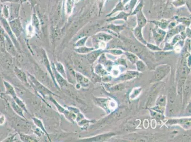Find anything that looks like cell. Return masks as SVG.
<instances>
[{"instance_id":"cell-1","label":"cell","mask_w":191,"mask_h":142,"mask_svg":"<svg viewBox=\"0 0 191 142\" xmlns=\"http://www.w3.org/2000/svg\"><path fill=\"white\" fill-rule=\"evenodd\" d=\"M27 77L29 83L37 94H40L44 99H47L50 95L57 96L54 93L48 89L42 83L38 81L37 79L29 73H27Z\"/></svg>"},{"instance_id":"cell-2","label":"cell","mask_w":191,"mask_h":142,"mask_svg":"<svg viewBox=\"0 0 191 142\" xmlns=\"http://www.w3.org/2000/svg\"><path fill=\"white\" fill-rule=\"evenodd\" d=\"M51 67L54 79L58 85H59L61 88L68 85V81L56 70L54 63H51Z\"/></svg>"},{"instance_id":"cell-3","label":"cell","mask_w":191,"mask_h":142,"mask_svg":"<svg viewBox=\"0 0 191 142\" xmlns=\"http://www.w3.org/2000/svg\"><path fill=\"white\" fill-rule=\"evenodd\" d=\"M42 54H43V58H42L43 63L45 67H46V68H47V71H48L50 75H51V77L52 78L53 82H54V84L57 87L59 88L58 85L56 81H55V79H54V76H53V73H52V70H51V66L50 65V62H49L48 56H47V55H46L44 50H43V52Z\"/></svg>"},{"instance_id":"cell-4","label":"cell","mask_w":191,"mask_h":142,"mask_svg":"<svg viewBox=\"0 0 191 142\" xmlns=\"http://www.w3.org/2000/svg\"><path fill=\"white\" fill-rule=\"evenodd\" d=\"M75 77L77 84H79L81 87H87L89 85V79L79 72H75Z\"/></svg>"},{"instance_id":"cell-5","label":"cell","mask_w":191,"mask_h":142,"mask_svg":"<svg viewBox=\"0 0 191 142\" xmlns=\"http://www.w3.org/2000/svg\"><path fill=\"white\" fill-rule=\"evenodd\" d=\"M12 40L10 39V37L5 34V40H4V44H5V48L6 49L7 52L13 56L16 55V50L14 47V44L12 42Z\"/></svg>"},{"instance_id":"cell-6","label":"cell","mask_w":191,"mask_h":142,"mask_svg":"<svg viewBox=\"0 0 191 142\" xmlns=\"http://www.w3.org/2000/svg\"><path fill=\"white\" fill-rule=\"evenodd\" d=\"M14 72L17 77H18V79L22 83L27 84V85L29 84L27 75H26V73L24 71H23L22 70L20 69L19 68L15 67L14 68Z\"/></svg>"},{"instance_id":"cell-7","label":"cell","mask_w":191,"mask_h":142,"mask_svg":"<svg viewBox=\"0 0 191 142\" xmlns=\"http://www.w3.org/2000/svg\"><path fill=\"white\" fill-rule=\"evenodd\" d=\"M32 120L34 124H35L36 126L37 127L38 129H39L40 130L42 131V132L43 133V134H44L45 135L47 136V137H48L49 140H50V141H51V138H50V136H49V134H48V132H47L46 129L45 128L44 125L43 121H41V119H39V118H37V117H32Z\"/></svg>"},{"instance_id":"cell-8","label":"cell","mask_w":191,"mask_h":142,"mask_svg":"<svg viewBox=\"0 0 191 142\" xmlns=\"http://www.w3.org/2000/svg\"><path fill=\"white\" fill-rule=\"evenodd\" d=\"M3 85L5 87V94L8 95L10 96L12 98L17 95L16 94L14 86L10 84L9 82L4 80L3 82Z\"/></svg>"},{"instance_id":"cell-9","label":"cell","mask_w":191,"mask_h":142,"mask_svg":"<svg viewBox=\"0 0 191 142\" xmlns=\"http://www.w3.org/2000/svg\"><path fill=\"white\" fill-rule=\"evenodd\" d=\"M11 105H12V109H13L14 111L20 117L26 119V117L24 116V114H23V110L20 106H18L17 104L16 103L14 102V100L12 101L11 103Z\"/></svg>"},{"instance_id":"cell-10","label":"cell","mask_w":191,"mask_h":142,"mask_svg":"<svg viewBox=\"0 0 191 142\" xmlns=\"http://www.w3.org/2000/svg\"><path fill=\"white\" fill-rule=\"evenodd\" d=\"M47 99L55 105V107H56V109H57L59 113L63 115L64 113H65L66 110H67V109H65L63 107V106L60 105V104L58 102L56 101V100H55L54 98H53L51 95L49 96Z\"/></svg>"},{"instance_id":"cell-11","label":"cell","mask_w":191,"mask_h":142,"mask_svg":"<svg viewBox=\"0 0 191 142\" xmlns=\"http://www.w3.org/2000/svg\"><path fill=\"white\" fill-rule=\"evenodd\" d=\"M54 65H55V68H56V70L58 72L63 76V77H64L65 78H66V72L65 69L64 67L63 63L59 62H57L54 64Z\"/></svg>"},{"instance_id":"cell-12","label":"cell","mask_w":191,"mask_h":142,"mask_svg":"<svg viewBox=\"0 0 191 142\" xmlns=\"http://www.w3.org/2000/svg\"><path fill=\"white\" fill-rule=\"evenodd\" d=\"M18 22H19L17 21H15V20H14V21H10L9 23L10 26H13L16 27V28H13L10 29H11L12 30H13V32L14 33L15 36L16 34L17 36L20 34V32H21V26H20V23H18Z\"/></svg>"},{"instance_id":"cell-13","label":"cell","mask_w":191,"mask_h":142,"mask_svg":"<svg viewBox=\"0 0 191 142\" xmlns=\"http://www.w3.org/2000/svg\"><path fill=\"white\" fill-rule=\"evenodd\" d=\"M94 50V48H87V47L83 46V47H77L74 48V51L76 53L80 54H88Z\"/></svg>"},{"instance_id":"cell-14","label":"cell","mask_w":191,"mask_h":142,"mask_svg":"<svg viewBox=\"0 0 191 142\" xmlns=\"http://www.w3.org/2000/svg\"><path fill=\"white\" fill-rule=\"evenodd\" d=\"M74 1L75 0H66L65 4L66 12L68 15L70 16L71 14L74 7Z\"/></svg>"},{"instance_id":"cell-15","label":"cell","mask_w":191,"mask_h":142,"mask_svg":"<svg viewBox=\"0 0 191 142\" xmlns=\"http://www.w3.org/2000/svg\"><path fill=\"white\" fill-rule=\"evenodd\" d=\"M19 135V137H20L22 142H36L38 141L35 137H32V136L26 135V134H24L23 133H20Z\"/></svg>"},{"instance_id":"cell-16","label":"cell","mask_w":191,"mask_h":142,"mask_svg":"<svg viewBox=\"0 0 191 142\" xmlns=\"http://www.w3.org/2000/svg\"><path fill=\"white\" fill-rule=\"evenodd\" d=\"M63 115L69 121L73 123L75 122L76 118V114L69 111L68 109H67V110L63 114Z\"/></svg>"},{"instance_id":"cell-17","label":"cell","mask_w":191,"mask_h":142,"mask_svg":"<svg viewBox=\"0 0 191 142\" xmlns=\"http://www.w3.org/2000/svg\"><path fill=\"white\" fill-rule=\"evenodd\" d=\"M13 100L14 101V102L16 103L17 104L18 106H20L22 109L23 111H25L26 113H28V111L27 110V108H26V105H25V103L23 102V101H22L20 98L18 97L17 95L15 96L13 98Z\"/></svg>"},{"instance_id":"cell-18","label":"cell","mask_w":191,"mask_h":142,"mask_svg":"<svg viewBox=\"0 0 191 142\" xmlns=\"http://www.w3.org/2000/svg\"><path fill=\"white\" fill-rule=\"evenodd\" d=\"M98 53H99V52H94L90 53L89 54H88L87 56V59L88 60V62L91 63L93 62L95 60H96V59L97 58V56H98Z\"/></svg>"},{"instance_id":"cell-19","label":"cell","mask_w":191,"mask_h":142,"mask_svg":"<svg viewBox=\"0 0 191 142\" xmlns=\"http://www.w3.org/2000/svg\"><path fill=\"white\" fill-rule=\"evenodd\" d=\"M26 31H27V34L28 37H31L35 33V27H33L31 24H29L27 25Z\"/></svg>"},{"instance_id":"cell-20","label":"cell","mask_w":191,"mask_h":142,"mask_svg":"<svg viewBox=\"0 0 191 142\" xmlns=\"http://www.w3.org/2000/svg\"><path fill=\"white\" fill-rule=\"evenodd\" d=\"M87 39H88V37L86 36V37H83L82 39L79 40L77 41V42L76 43V44H75V45H74V46H75V48L85 46L86 42L87 40Z\"/></svg>"},{"instance_id":"cell-21","label":"cell","mask_w":191,"mask_h":142,"mask_svg":"<svg viewBox=\"0 0 191 142\" xmlns=\"http://www.w3.org/2000/svg\"><path fill=\"white\" fill-rule=\"evenodd\" d=\"M95 121H90L88 119H86V118H84L82 121H80L79 122L77 123L79 126L80 127H83L84 125H85L87 124L90 123H94Z\"/></svg>"},{"instance_id":"cell-22","label":"cell","mask_w":191,"mask_h":142,"mask_svg":"<svg viewBox=\"0 0 191 142\" xmlns=\"http://www.w3.org/2000/svg\"><path fill=\"white\" fill-rule=\"evenodd\" d=\"M2 13L3 17L5 19H7L8 18L9 16V12L8 7L7 5H5L3 6V9H2Z\"/></svg>"},{"instance_id":"cell-23","label":"cell","mask_w":191,"mask_h":142,"mask_svg":"<svg viewBox=\"0 0 191 142\" xmlns=\"http://www.w3.org/2000/svg\"><path fill=\"white\" fill-rule=\"evenodd\" d=\"M16 135L17 134H14V135H12V136H9L8 137H7V138H5V139H4L2 142H14V141H15V138Z\"/></svg>"},{"instance_id":"cell-24","label":"cell","mask_w":191,"mask_h":142,"mask_svg":"<svg viewBox=\"0 0 191 142\" xmlns=\"http://www.w3.org/2000/svg\"><path fill=\"white\" fill-rule=\"evenodd\" d=\"M141 65H140V61L138 62H137V67H138V69L140 71H142L144 70L145 69V66H144V64L141 62Z\"/></svg>"},{"instance_id":"cell-25","label":"cell","mask_w":191,"mask_h":142,"mask_svg":"<svg viewBox=\"0 0 191 142\" xmlns=\"http://www.w3.org/2000/svg\"><path fill=\"white\" fill-rule=\"evenodd\" d=\"M6 118L3 115L0 116V125H2L5 123Z\"/></svg>"}]
</instances>
